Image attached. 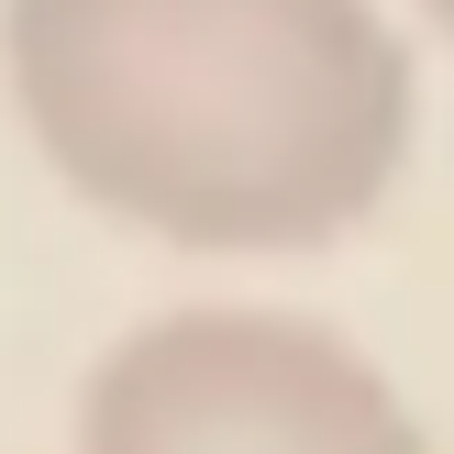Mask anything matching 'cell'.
Masks as SVG:
<instances>
[{
  "label": "cell",
  "mask_w": 454,
  "mask_h": 454,
  "mask_svg": "<svg viewBox=\"0 0 454 454\" xmlns=\"http://www.w3.org/2000/svg\"><path fill=\"white\" fill-rule=\"evenodd\" d=\"M0 89L78 211L177 255H322L421 145L377 0H0Z\"/></svg>",
  "instance_id": "6da1fadb"
},
{
  "label": "cell",
  "mask_w": 454,
  "mask_h": 454,
  "mask_svg": "<svg viewBox=\"0 0 454 454\" xmlns=\"http://www.w3.org/2000/svg\"><path fill=\"white\" fill-rule=\"evenodd\" d=\"M78 454H433L366 344L255 300L155 310L89 366Z\"/></svg>",
  "instance_id": "7a4b0ae2"
},
{
  "label": "cell",
  "mask_w": 454,
  "mask_h": 454,
  "mask_svg": "<svg viewBox=\"0 0 454 454\" xmlns=\"http://www.w3.org/2000/svg\"><path fill=\"white\" fill-rule=\"evenodd\" d=\"M421 12H433V22H443V34H454V0H421Z\"/></svg>",
  "instance_id": "3957f363"
}]
</instances>
